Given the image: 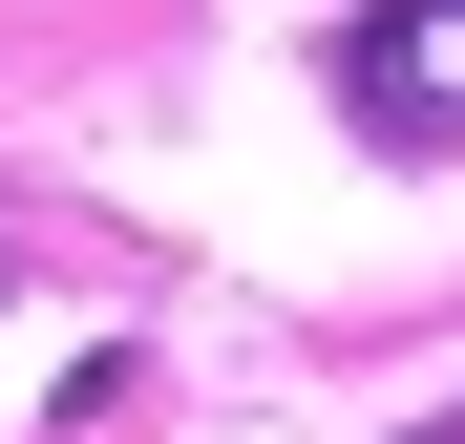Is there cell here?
I'll return each instance as SVG.
<instances>
[{
    "instance_id": "obj_1",
    "label": "cell",
    "mask_w": 465,
    "mask_h": 444,
    "mask_svg": "<svg viewBox=\"0 0 465 444\" xmlns=\"http://www.w3.org/2000/svg\"><path fill=\"white\" fill-rule=\"evenodd\" d=\"M339 106L381 148H465V0H360L339 22Z\"/></svg>"
},
{
    "instance_id": "obj_2",
    "label": "cell",
    "mask_w": 465,
    "mask_h": 444,
    "mask_svg": "<svg viewBox=\"0 0 465 444\" xmlns=\"http://www.w3.org/2000/svg\"><path fill=\"white\" fill-rule=\"evenodd\" d=\"M0 296H22V233H0Z\"/></svg>"
}]
</instances>
